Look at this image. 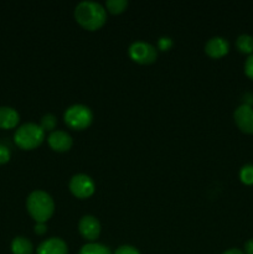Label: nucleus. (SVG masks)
<instances>
[{"instance_id":"nucleus-1","label":"nucleus","mask_w":253,"mask_h":254,"mask_svg":"<svg viewBox=\"0 0 253 254\" xmlns=\"http://www.w3.org/2000/svg\"><path fill=\"white\" fill-rule=\"evenodd\" d=\"M77 24L88 31H97L107 21V10L99 2L82 1L74 9Z\"/></svg>"},{"instance_id":"nucleus-2","label":"nucleus","mask_w":253,"mask_h":254,"mask_svg":"<svg viewBox=\"0 0 253 254\" xmlns=\"http://www.w3.org/2000/svg\"><path fill=\"white\" fill-rule=\"evenodd\" d=\"M26 208L35 222L46 223L54 216L55 201L46 191L35 190L27 196Z\"/></svg>"},{"instance_id":"nucleus-3","label":"nucleus","mask_w":253,"mask_h":254,"mask_svg":"<svg viewBox=\"0 0 253 254\" xmlns=\"http://www.w3.org/2000/svg\"><path fill=\"white\" fill-rule=\"evenodd\" d=\"M45 140V131L39 124L25 123L15 130L14 141L22 150H32L39 148Z\"/></svg>"},{"instance_id":"nucleus-4","label":"nucleus","mask_w":253,"mask_h":254,"mask_svg":"<svg viewBox=\"0 0 253 254\" xmlns=\"http://www.w3.org/2000/svg\"><path fill=\"white\" fill-rule=\"evenodd\" d=\"M63 121L73 130H84L93 122V112L84 104H73L64 111Z\"/></svg>"},{"instance_id":"nucleus-5","label":"nucleus","mask_w":253,"mask_h":254,"mask_svg":"<svg viewBox=\"0 0 253 254\" xmlns=\"http://www.w3.org/2000/svg\"><path fill=\"white\" fill-rule=\"evenodd\" d=\"M128 55L131 61L139 64H151L158 59V50L151 44L144 41H135L129 46Z\"/></svg>"},{"instance_id":"nucleus-6","label":"nucleus","mask_w":253,"mask_h":254,"mask_svg":"<svg viewBox=\"0 0 253 254\" xmlns=\"http://www.w3.org/2000/svg\"><path fill=\"white\" fill-rule=\"evenodd\" d=\"M68 189L72 195L77 198H89L96 191V184L91 176L86 174H76L68 183Z\"/></svg>"},{"instance_id":"nucleus-7","label":"nucleus","mask_w":253,"mask_h":254,"mask_svg":"<svg viewBox=\"0 0 253 254\" xmlns=\"http://www.w3.org/2000/svg\"><path fill=\"white\" fill-rule=\"evenodd\" d=\"M101 222L98 218L92 215H86L79 220L78 222V232L82 237L89 243L97 241V238L101 235Z\"/></svg>"},{"instance_id":"nucleus-8","label":"nucleus","mask_w":253,"mask_h":254,"mask_svg":"<svg viewBox=\"0 0 253 254\" xmlns=\"http://www.w3.org/2000/svg\"><path fill=\"white\" fill-rule=\"evenodd\" d=\"M236 126L241 131L246 134H253V108L250 104L245 103L237 107L233 113Z\"/></svg>"},{"instance_id":"nucleus-9","label":"nucleus","mask_w":253,"mask_h":254,"mask_svg":"<svg viewBox=\"0 0 253 254\" xmlns=\"http://www.w3.org/2000/svg\"><path fill=\"white\" fill-rule=\"evenodd\" d=\"M50 148L57 153H66L73 145V139L67 131L54 130L47 138Z\"/></svg>"},{"instance_id":"nucleus-10","label":"nucleus","mask_w":253,"mask_h":254,"mask_svg":"<svg viewBox=\"0 0 253 254\" xmlns=\"http://www.w3.org/2000/svg\"><path fill=\"white\" fill-rule=\"evenodd\" d=\"M230 51V44L225 37L215 36L211 37L205 45V52L211 59H222L223 56L228 54Z\"/></svg>"},{"instance_id":"nucleus-11","label":"nucleus","mask_w":253,"mask_h":254,"mask_svg":"<svg viewBox=\"0 0 253 254\" xmlns=\"http://www.w3.org/2000/svg\"><path fill=\"white\" fill-rule=\"evenodd\" d=\"M36 254H68V247L63 240L52 237L44 241L37 247Z\"/></svg>"},{"instance_id":"nucleus-12","label":"nucleus","mask_w":253,"mask_h":254,"mask_svg":"<svg viewBox=\"0 0 253 254\" xmlns=\"http://www.w3.org/2000/svg\"><path fill=\"white\" fill-rule=\"evenodd\" d=\"M19 121L20 116L16 109L6 106L0 107V128L12 129L19 124Z\"/></svg>"},{"instance_id":"nucleus-13","label":"nucleus","mask_w":253,"mask_h":254,"mask_svg":"<svg viewBox=\"0 0 253 254\" xmlns=\"http://www.w3.org/2000/svg\"><path fill=\"white\" fill-rule=\"evenodd\" d=\"M11 252L12 254H32L34 252V246L31 241L26 237L17 236L11 242Z\"/></svg>"},{"instance_id":"nucleus-14","label":"nucleus","mask_w":253,"mask_h":254,"mask_svg":"<svg viewBox=\"0 0 253 254\" xmlns=\"http://www.w3.org/2000/svg\"><path fill=\"white\" fill-rule=\"evenodd\" d=\"M236 47L242 54H253V37L251 35L242 34L236 40Z\"/></svg>"},{"instance_id":"nucleus-15","label":"nucleus","mask_w":253,"mask_h":254,"mask_svg":"<svg viewBox=\"0 0 253 254\" xmlns=\"http://www.w3.org/2000/svg\"><path fill=\"white\" fill-rule=\"evenodd\" d=\"M78 254H112V252L107 246L101 245V243L91 242L84 245L79 250Z\"/></svg>"},{"instance_id":"nucleus-16","label":"nucleus","mask_w":253,"mask_h":254,"mask_svg":"<svg viewBox=\"0 0 253 254\" xmlns=\"http://www.w3.org/2000/svg\"><path fill=\"white\" fill-rule=\"evenodd\" d=\"M128 7V1L126 0H108L106 2L107 11L113 15H119L126 11Z\"/></svg>"},{"instance_id":"nucleus-17","label":"nucleus","mask_w":253,"mask_h":254,"mask_svg":"<svg viewBox=\"0 0 253 254\" xmlns=\"http://www.w3.org/2000/svg\"><path fill=\"white\" fill-rule=\"evenodd\" d=\"M40 127H41L42 129H44V131L46 133V131H54V129L56 128L57 126V118L54 116V114H45L44 117L41 118V121H40Z\"/></svg>"},{"instance_id":"nucleus-18","label":"nucleus","mask_w":253,"mask_h":254,"mask_svg":"<svg viewBox=\"0 0 253 254\" xmlns=\"http://www.w3.org/2000/svg\"><path fill=\"white\" fill-rule=\"evenodd\" d=\"M240 179L245 185H253V164H246L241 168Z\"/></svg>"},{"instance_id":"nucleus-19","label":"nucleus","mask_w":253,"mask_h":254,"mask_svg":"<svg viewBox=\"0 0 253 254\" xmlns=\"http://www.w3.org/2000/svg\"><path fill=\"white\" fill-rule=\"evenodd\" d=\"M173 40L169 36H161L160 39L158 40V49L160 50V51H169V50L173 47Z\"/></svg>"},{"instance_id":"nucleus-20","label":"nucleus","mask_w":253,"mask_h":254,"mask_svg":"<svg viewBox=\"0 0 253 254\" xmlns=\"http://www.w3.org/2000/svg\"><path fill=\"white\" fill-rule=\"evenodd\" d=\"M10 158H11L10 149L6 145H4V144H0V165L6 164L10 160Z\"/></svg>"},{"instance_id":"nucleus-21","label":"nucleus","mask_w":253,"mask_h":254,"mask_svg":"<svg viewBox=\"0 0 253 254\" xmlns=\"http://www.w3.org/2000/svg\"><path fill=\"white\" fill-rule=\"evenodd\" d=\"M114 254H140V252H139L135 247H133V246L124 245L121 246L119 248H117Z\"/></svg>"},{"instance_id":"nucleus-22","label":"nucleus","mask_w":253,"mask_h":254,"mask_svg":"<svg viewBox=\"0 0 253 254\" xmlns=\"http://www.w3.org/2000/svg\"><path fill=\"white\" fill-rule=\"evenodd\" d=\"M245 73L247 74L251 79H253V54L250 55V56H248V59L246 60Z\"/></svg>"},{"instance_id":"nucleus-23","label":"nucleus","mask_w":253,"mask_h":254,"mask_svg":"<svg viewBox=\"0 0 253 254\" xmlns=\"http://www.w3.org/2000/svg\"><path fill=\"white\" fill-rule=\"evenodd\" d=\"M46 231H47V227L45 223H36V225H35V233H36V235L42 236L46 233Z\"/></svg>"},{"instance_id":"nucleus-24","label":"nucleus","mask_w":253,"mask_h":254,"mask_svg":"<svg viewBox=\"0 0 253 254\" xmlns=\"http://www.w3.org/2000/svg\"><path fill=\"white\" fill-rule=\"evenodd\" d=\"M245 254H253V238L248 240L245 245Z\"/></svg>"},{"instance_id":"nucleus-25","label":"nucleus","mask_w":253,"mask_h":254,"mask_svg":"<svg viewBox=\"0 0 253 254\" xmlns=\"http://www.w3.org/2000/svg\"><path fill=\"white\" fill-rule=\"evenodd\" d=\"M222 254H245L241 250H237V248H230V250L225 251Z\"/></svg>"}]
</instances>
